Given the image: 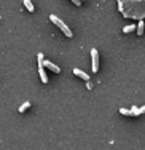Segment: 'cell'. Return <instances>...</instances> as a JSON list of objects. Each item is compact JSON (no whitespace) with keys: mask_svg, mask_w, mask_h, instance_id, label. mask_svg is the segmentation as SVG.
<instances>
[{"mask_svg":"<svg viewBox=\"0 0 145 150\" xmlns=\"http://www.w3.org/2000/svg\"><path fill=\"white\" fill-rule=\"evenodd\" d=\"M73 3H75L77 6H80V5H81V2H80V0H73Z\"/></svg>","mask_w":145,"mask_h":150,"instance_id":"4fadbf2b","label":"cell"},{"mask_svg":"<svg viewBox=\"0 0 145 150\" xmlns=\"http://www.w3.org/2000/svg\"><path fill=\"white\" fill-rule=\"evenodd\" d=\"M37 59H38V67H42L43 66V53H38V56H37Z\"/></svg>","mask_w":145,"mask_h":150,"instance_id":"9c48e42d","label":"cell"},{"mask_svg":"<svg viewBox=\"0 0 145 150\" xmlns=\"http://www.w3.org/2000/svg\"><path fill=\"white\" fill-rule=\"evenodd\" d=\"M145 112V105L144 107H140V109H139V113H144Z\"/></svg>","mask_w":145,"mask_h":150,"instance_id":"5bb4252c","label":"cell"},{"mask_svg":"<svg viewBox=\"0 0 145 150\" xmlns=\"http://www.w3.org/2000/svg\"><path fill=\"white\" fill-rule=\"evenodd\" d=\"M91 61H93V66H91V67H93V72L96 74L99 70V51L96 48L91 50Z\"/></svg>","mask_w":145,"mask_h":150,"instance_id":"7a4b0ae2","label":"cell"},{"mask_svg":"<svg viewBox=\"0 0 145 150\" xmlns=\"http://www.w3.org/2000/svg\"><path fill=\"white\" fill-rule=\"evenodd\" d=\"M134 29H136V26H126V27H123V32H125V34H128V32L134 30Z\"/></svg>","mask_w":145,"mask_h":150,"instance_id":"30bf717a","label":"cell"},{"mask_svg":"<svg viewBox=\"0 0 145 150\" xmlns=\"http://www.w3.org/2000/svg\"><path fill=\"white\" fill-rule=\"evenodd\" d=\"M137 34H139V35L144 34V21H142V19H140L139 24H137Z\"/></svg>","mask_w":145,"mask_h":150,"instance_id":"ba28073f","label":"cell"},{"mask_svg":"<svg viewBox=\"0 0 145 150\" xmlns=\"http://www.w3.org/2000/svg\"><path fill=\"white\" fill-rule=\"evenodd\" d=\"M49 21H51V23H54V24H56V26H58V27H61V30L64 32V34H65V35H67V37H69V38H70V37H73L72 30H70L69 27H67V24H64V23H62V21L59 19L58 16H54V15H49Z\"/></svg>","mask_w":145,"mask_h":150,"instance_id":"6da1fadb","label":"cell"},{"mask_svg":"<svg viewBox=\"0 0 145 150\" xmlns=\"http://www.w3.org/2000/svg\"><path fill=\"white\" fill-rule=\"evenodd\" d=\"M73 74H75V75H78V77L80 78H83V80H89V75H88L86 72H83V70H81V69H73Z\"/></svg>","mask_w":145,"mask_h":150,"instance_id":"277c9868","label":"cell"},{"mask_svg":"<svg viewBox=\"0 0 145 150\" xmlns=\"http://www.w3.org/2000/svg\"><path fill=\"white\" fill-rule=\"evenodd\" d=\"M120 113H121V115H132L129 109H120Z\"/></svg>","mask_w":145,"mask_h":150,"instance_id":"8fae6325","label":"cell"},{"mask_svg":"<svg viewBox=\"0 0 145 150\" xmlns=\"http://www.w3.org/2000/svg\"><path fill=\"white\" fill-rule=\"evenodd\" d=\"M118 8L121 10L123 13H125V6H123V2H118Z\"/></svg>","mask_w":145,"mask_h":150,"instance_id":"7c38bea8","label":"cell"},{"mask_svg":"<svg viewBox=\"0 0 145 150\" xmlns=\"http://www.w3.org/2000/svg\"><path fill=\"white\" fill-rule=\"evenodd\" d=\"M24 5H26V8L29 10L30 13L34 11V5H32V2H30V0H24Z\"/></svg>","mask_w":145,"mask_h":150,"instance_id":"52a82bcc","label":"cell"},{"mask_svg":"<svg viewBox=\"0 0 145 150\" xmlns=\"http://www.w3.org/2000/svg\"><path fill=\"white\" fill-rule=\"evenodd\" d=\"M38 74H40V80L43 81V83H48V77H46V72H45L43 66L38 67Z\"/></svg>","mask_w":145,"mask_h":150,"instance_id":"5b68a950","label":"cell"},{"mask_svg":"<svg viewBox=\"0 0 145 150\" xmlns=\"http://www.w3.org/2000/svg\"><path fill=\"white\" fill-rule=\"evenodd\" d=\"M29 107H30V102H29V101H27V102H24V104H23V105H21V107H19V109H18V112H19V113H23V112H26V110H27V109H29Z\"/></svg>","mask_w":145,"mask_h":150,"instance_id":"8992f818","label":"cell"},{"mask_svg":"<svg viewBox=\"0 0 145 150\" xmlns=\"http://www.w3.org/2000/svg\"><path fill=\"white\" fill-rule=\"evenodd\" d=\"M43 67H46V69L53 70L54 74H59V72H61V69H59L58 66H54L53 62H49V61H43Z\"/></svg>","mask_w":145,"mask_h":150,"instance_id":"3957f363","label":"cell"}]
</instances>
